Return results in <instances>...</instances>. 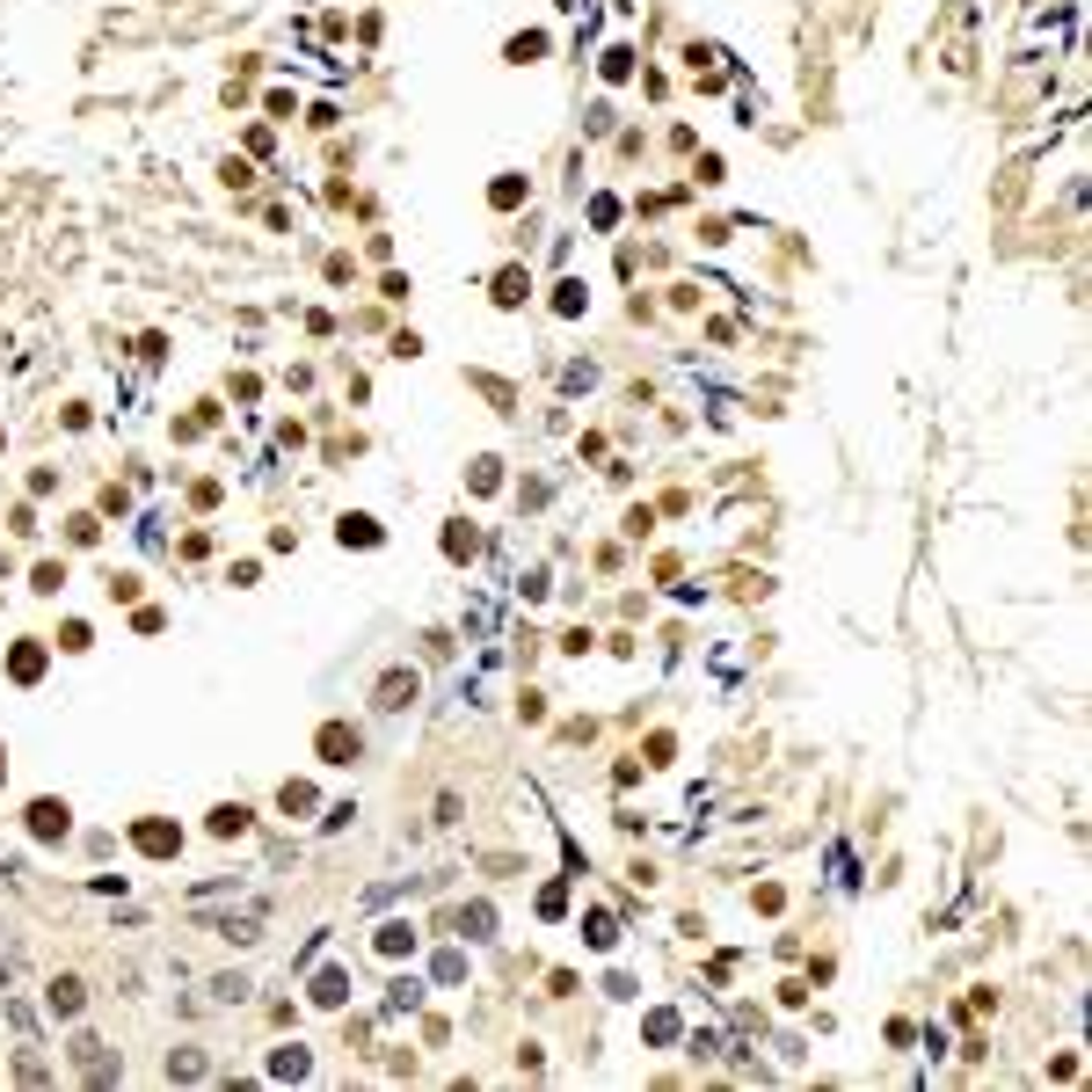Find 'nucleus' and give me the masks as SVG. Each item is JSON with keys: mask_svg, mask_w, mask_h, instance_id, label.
<instances>
[{"mask_svg": "<svg viewBox=\"0 0 1092 1092\" xmlns=\"http://www.w3.org/2000/svg\"><path fill=\"white\" fill-rule=\"evenodd\" d=\"M30 830L37 837H66V801H37L30 809Z\"/></svg>", "mask_w": 1092, "mask_h": 1092, "instance_id": "obj_1", "label": "nucleus"}, {"mask_svg": "<svg viewBox=\"0 0 1092 1092\" xmlns=\"http://www.w3.org/2000/svg\"><path fill=\"white\" fill-rule=\"evenodd\" d=\"M321 757H328V765L357 757V729H321Z\"/></svg>", "mask_w": 1092, "mask_h": 1092, "instance_id": "obj_2", "label": "nucleus"}, {"mask_svg": "<svg viewBox=\"0 0 1092 1092\" xmlns=\"http://www.w3.org/2000/svg\"><path fill=\"white\" fill-rule=\"evenodd\" d=\"M212 830H218V837H233V830H248V809H241V801H233V809H218V816H212Z\"/></svg>", "mask_w": 1092, "mask_h": 1092, "instance_id": "obj_3", "label": "nucleus"}]
</instances>
